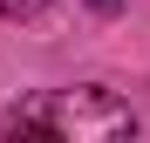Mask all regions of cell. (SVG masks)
<instances>
[{
  "instance_id": "obj_1",
  "label": "cell",
  "mask_w": 150,
  "mask_h": 143,
  "mask_svg": "<svg viewBox=\"0 0 150 143\" xmlns=\"http://www.w3.org/2000/svg\"><path fill=\"white\" fill-rule=\"evenodd\" d=\"M7 130L14 136H62V143H123V136H137V116L109 89H48L7 116Z\"/></svg>"
},
{
  "instance_id": "obj_2",
  "label": "cell",
  "mask_w": 150,
  "mask_h": 143,
  "mask_svg": "<svg viewBox=\"0 0 150 143\" xmlns=\"http://www.w3.org/2000/svg\"><path fill=\"white\" fill-rule=\"evenodd\" d=\"M48 7H55V0H0V14H7V20H41Z\"/></svg>"
},
{
  "instance_id": "obj_3",
  "label": "cell",
  "mask_w": 150,
  "mask_h": 143,
  "mask_svg": "<svg viewBox=\"0 0 150 143\" xmlns=\"http://www.w3.org/2000/svg\"><path fill=\"white\" fill-rule=\"evenodd\" d=\"M89 7H96V14H116V7H123V0H89Z\"/></svg>"
}]
</instances>
